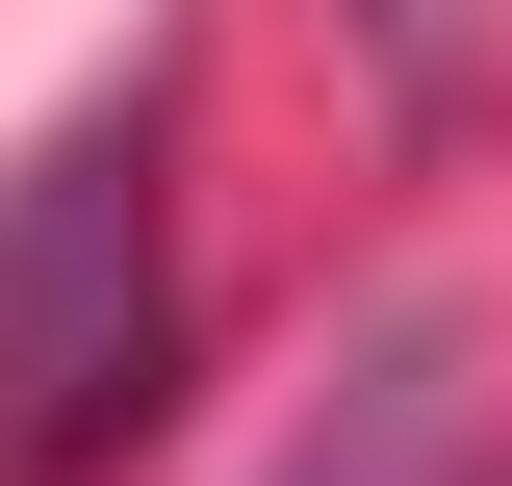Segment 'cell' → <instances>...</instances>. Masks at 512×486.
Returning a JSON list of instances; mask_svg holds the SVG:
<instances>
[{
    "label": "cell",
    "instance_id": "6da1fadb",
    "mask_svg": "<svg viewBox=\"0 0 512 486\" xmlns=\"http://www.w3.org/2000/svg\"><path fill=\"white\" fill-rule=\"evenodd\" d=\"M128 333H154V180L128 154H52L26 180V282H0V359H26V410H103Z\"/></svg>",
    "mask_w": 512,
    "mask_h": 486
}]
</instances>
